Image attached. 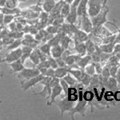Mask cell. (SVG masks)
Wrapping results in <instances>:
<instances>
[{
	"mask_svg": "<svg viewBox=\"0 0 120 120\" xmlns=\"http://www.w3.org/2000/svg\"><path fill=\"white\" fill-rule=\"evenodd\" d=\"M92 62L91 59V56L90 55H86L84 56H81V58L79 59V60L78 61V63H76L77 65L80 67L81 69H84V67H86V65H88L90 63ZM84 71V70H83Z\"/></svg>",
	"mask_w": 120,
	"mask_h": 120,
	"instance_id": "obj_17",
	"label": "cell"
},
{
	"mask_svg": "<svg viewBox=\"0 0 120 120\" xmlns=\"http://www.w3.org/2000/svg\"><path fill=\"white\" fill-rule=\"evenodd\" d=\"M2 13L3 15H19L21 13V9H19V7L14 9H11V8H7V7H2L0 10Z\"/></svg>",
	"mask_w": 120,
	"mask_h": 120,
	"instance_id": "obj_24",
	"label": "cell"
},
{
	"mask_svg": "<svg viewBox=\"0 0 120 120\" xmlns=\"http://www.w3.org/2000/svg\"><path fill=\"white\" fill-rule=\"evenodd\" d=\"M36 67L38 68H50L51 67V64H50V62L48 59L43 60L41 61L36 66Z\"/></svg>",
	"mask_w": 120,
	"mask_h": 120,
	"instance_id": "obj_41",
	"label": "cell"
},
{
	"mask_svg": "<svg viewBox=\"0 0 120 120\" xmlns=\"http://www.w3.org/2000/svg\"><path fill=\"white\" fill-rule=\"evenodd\" d=\"M94 94L91 90H85L83 91V99L88 102V105L92 101H94Z\"/></svg>",
	"mask_w": 120,
	"mask_h": 120,
	"instance_id": "obj_30",
	"label": "cell"
},
{
	"mask_svg": "<svg viewBox=\"0 0 120 120\" xmlns=\"http://www.w3.org/2000/svg\"><path fill=\"white\" fill-rule=\"evenodd\" d=\"M21 48H22V56H21L20 59H21V61L24 63L25 61H26L27 59H29L30 54H31V52L33 51L34 49L31 47H30V46H22Z\"/></svg>",
	"mask_w": 120,
	"mask_h": 120,
	"instance_id": "obj_19",
	"label": "cell"
},
{
	"mask_svg": "<svg viewBox=\"0 0 120 120\" xmlns=\"http://www.w3.org/2000/svg\"><path fill=\"white\" fill-rule=\"evenodd\" d=\"M19 4V0H7V3H6L5 7L7 8L14 9L18 7V5Z\"/></svg>",
	"mask_w": 120,
	"mask_h": 120,
	"instance_id": "obj_38",
	"label": "cell"
},
{
	"mask_svg": "<svg viewBox=\"0 0 120 120\" xmlns=\"http://www.w3.org/2000/svg\"><path fill=\"white\" fill-rule=\"evenodd\" d=\"M83 70H84L85 73H86V74L90 75V76H92V75L96 74L95 67H94V63H93V62L90 63L88 65H86V67H84V69H83Z\"/></svg>",
	"mask_w": 120,
	"mask_h": 120,
	"instance_id": "obj_28",
	"label": "cell"
},
{
	"mask_svg": "<svg viewBox=\"0 0 120 120\" xmlns=\"http://www.w3.org/2000/svg\"><path fill=\"white\" fill-rule=\"evenodd\" d=\"M64 49L62 47V46L59 44V45H56L54 46H51V55L55 59H58V58L62 57Z\"/></svg>",
	"mask_w": 120,
	"mask_h": 120,
	"instance_id": "obj_15",
	"label": "cell"
},
{
	"mask_svg": "<svg viewBox=\"0 0 120 120\" xmlns=\"http://www.w3.org/2000/svg\"><path fill=\"white\" fill-rule=\"evenodd\" d=\"M74 49L76 51V53L81 56H84L87 55L86 54V45H85V42H79V43L75 44Z\"/></svg>",
	"mask_w": 120,
	"mask_h": 120,
	"instance_id": "obj_23",
	"label": "cell"
},
{
	"mask_svg": "<svg viewBox=\"0 0 120 120\" xmlns=\"http://www.w3.org/2000/svg\"><path fill=\"white\" fill-rule=\"evenodd\" d=\"M0 61H1V59H0Z\"/></svg>",
	"mask_w": 120,
	"mask_h": 120,
	"instance_id": "obj_55",
	"label": "cell"
},
{
	"mask_svg": "<svg viewBox=\"0 0 120 120\" xmlns=\"http://www.w3.org/2000/svg\"><path fill=\"white\" fill-rule=\"evenodd\" d=\"M46 31L49 34H56L59 30V27L58 26H55L52 24H50V25H47L46 27Z\"/></svg>",
	"mask_w": 120,
	"mask_h": 120,
	"instance_id": "obj_37",
	"label": "cell"
},
{
	"mask_svg": "<svg viewBox=\"0 0 120 120\" xmlns=\"http://www.w3.org/2000/svg\"><path fill=\"white\" fill-rule=\"evenodd\" d=\"M81 19V30L90 34L93 31V24L91 19L87 15L80 16Z\"/></svg>",
	"mask_w": 120,
	"mask_h": 120,
	"instance_id": "obj_7",
	"label": "cell"
},
{
	"mask_svg": "<svg viewBox=\"0 0 120 120\" xmlns=\"http://www.w3.org/2000/svg\"><path fill=\"white\" fill-rule=\"evenodd\" d=\"M44 76H46V77H50V78H54L55 77V69L54 68H47L44 74Z\"/></svg>",
	"mask_w": 120,
	"mask_h": 120,
	"instance_id": "obj_45",
	"label": "cell"
},
{
	"mask_svg": "<svg viewBox=\"0 0 120 120\" xmlns=\"http://www.w3.org/2000/svg\"><path fill=\"white\" fill-rule=\"evenodd\" d=\"M0 63H1V62H0ZM0 76H3V75H2V72H1V71H0Z\"/></svg>",
	"mask_w": 120,
	"mask_h": 120,
	"instance_id": "obj_53",
	"label": "cell"
},
{
	"mask_svg": "<svg viewBox=\"0 0 120 120\" xmlns=\"http://www.w3.org/2000/svg\"><path fill=\"white\" fill-rule=\"evenodd\" d=\"M7 26H8V28L11 31H15V30H18V29H17V22L15 20H14L13 22H11L10 24L7 25Z\"/></svg>",
	"mask_w": 120,
	"mask_h": 120,
	"instance_id": "obj_47",
	"label": "cell"
},
{
	"mask_svg": "<svg viewBox=\"0 0 120 120\" xmlns=\"http://www.w3.org/2000/svg\"><path fill=\"white\" fill-rule=\"evenodd\" d=\"M90 79H91V76H90V75H89L86 74V73L83 72L82 79H81V80H80V82L82 83L84 86L87 87V86H90Z\"/></svg>",
	"mask_w": 120,
	"mask_h": 120,
	"instance_id": "obj_32",
	"label": "cell"
},
{
	"mask_svg": "<svg viewBox=\"0 0 120 120\" xmlns=\"http://www.w3.org/2000/svg\"><path fill=\"white\" fill-rule=\"evenodd\" d=\"M56 59V61H57L58 67H69V66H67V64L66 63L65 60L62 57L58 58V59Z\"/></svg>",
	"mask_w": 120,
	"mask_h": 120,
	"instance_id": "obj_46",
	"label": "cell"
},
{
	"mask_svg": "<svg viewBox=\"0 0 120 120\" xmlns=\"http://www.w3.org/2000/svg\"><path fill=\"white\" fill-rule=\"evenodd\" d=\"M29 59L31 60V62L35 66H37L38 63H40V59H39V57H38V53L35 49L33 50V51L31 52V54H30V57H29Z\"/></svg>",
	"mask_w": 120,
	"mask_h": 120,
	"instance_id": "obj_34",
	"label": "cell"
},
{
	"mask_svg": "<svg viewBox=\"0 0 120 120\" xmlns=\"http://www.w3.org/2000/svg\"><path fill=\"white\" fill-rule=\"evenodd\" d=\"M115 78L117 79L119 84H120V67H119V71H118L117 75H116V77H115Z\"/></svg>",
	"mask_w": 120,
	"mask_h": 120,
	"instance_id": "obj_51",
	"label": "cell"
},
{
	"mask_svg": "<svg viewBox=\"0 0 120 120\" xmlns=\"http://www.w3.org/2000/svg\"><path fill=\"white\" fill-rule=\"evenodd\" d=\"M43 75H38L37 76L35 77H33V78L27 79V80H24V81H21L20 82V85H21V87L22 88V90L24 91L26 90H28L29 89L32 88L33 86H36L38 83L40 82V81L43 79Z\"/></svg>",
	"mask_w": 120,
	"mask_h": 120,
	"instance_id": "obj_5",
	"label": "cell"
},
{
	"mask_svg": "<svg viewBox=\"0 0 120 120\" xmlns=\"http://www.w3.org/2000/svg\"><path fill=\"white\" fill-rule=\"evenodd\" d=\"M70 11H71V4H69V3H66L64 2V3L63 4V7H62V9H61V15L63 17H66L67 16V15L69 14Z\"/></svg>",
	"mask_w": 120,
	"mask_h": 120,
	"instance_id": "obj_35",
	"label": "cell"
},
{
	"mask_svg": "<svg viewBox=\"0 0 120 120\" xmlns=\"http://www.w3.org/2000/svg\"><path fill=\"white\" fill-rule=\"evenodd\" d=\"M22 45V38H19V39H15L13 41L12 43H11L10 45L7 46V51H12V50H15L17 48L20 47V46Z\"/></svg>",
	"mask_w": 120,
	"mask_h": 120,
	"instance_id": "obj_29",
	"label": "cell"
},
{
	"mask_svg": "<svg viewBox=\"0 0 120 120\" xmlns=\"http://www.w3.org/2000/svg\"><path fill=\"white\" fill-rule=\"evenodd\" d=\"M85 45H86V54L87 55H92L96 50V45L94 42V41L89 37V38L85 42Z\"/></svg>",
	"mask_w": 120,
	"mask_h": 120,
	"instance_id": "obj_22",
	"label": "cell"
},
{
	"mask_svg": "<svg viewBox=\"0 0 120 120\" xmlns=\"http://www.w3.org/2000/svg\"><path fill=\"white\" fill-rule=\"evenodd\" d=\"M83 72H84V71H83L82 69L69 68V73L72 75V76H74L79 82H80V80H81V79H82Z\"/></svg>",
	"mask_w": 120,
	"mask_h": 120,
	"instance_id": "obj_25",
	"label": "cell"
},
{
	"mask_svg": "<svg viewBox=\"0 0 120 120\" xmlns=\"http://www.w3.org/2000/svg\"><path fill=\"white\" fill-rule=\"evenodd\" d=\"M73 36H74L75 44L79 43V42H85L89 38V34L79 28L75 30Z\"/></svg>",
	"mask_w": 120,
	"mask_h": 120,
	"instance_id": "obj_9",
	"label": "cell"
},
{
	"mask_svg": "<svg viewBox=\"0 0 120 120\" xmlns=\"http://www.w3.org/2000/svg\"><path fill=\"white\" fill-rule=\"evenodd\" d=\"M88 2L89 0H80L78 7H77V13H78L79 17L87 15L86 10H87Z\"/></svg>",
	"mask_w": 120,
	"mask_h": 120,
	"instance_id": "obj_13",
	"label": "cell"
},
{
	"mask_svg": "<svg viewBox=\"0 0 120 120\" xmlns=\"http://www.w3.org/2000/svg\"><path fill=\"white\" fill-rule=\"evenodd\" d=\"M102 7V0H89L86 13L90 18L94 17L100 12Z\"/></svg>",
	"mask_w": 120,
	"mask_h": 120,
	"instance_id": "obj_3",
	"label": "cell"
},
{
	"mask_svg": "<svg viewBox=\"0 0 120 120\" xmlns=\"http://www.w3.org/2000/svg\"><path fill=\"white\" fill-rule=\"evenodd\" d=\"M21 56H22V48L19 47L15 50H12L6 55V58L3 60H1V63L3 62H6L7 63H12L14 61H16L18 59H21Z\"/></svg>",
	"mask_w": 120,
	"mask_h": 120,
	"instance_id": "obj_6",
	"label": "cell"
},
{
	"mask_svg": "<svg viewBox=\"0 0 120 120\" xmlns=\"http://www.w3.org/2000/svg\"><path fill=\"white\" fill-rule=\"evenodd\" d=\"M118 86H119V82H118L117 79L115 77H112V76H110L109 78L106 79L105 85H104V86L107 87L110 90H116Z\"/></svg>",
	"mask_w": 120,
	"mask_h": 120,
	"instance_id": "obj_14",
	"label": "cell"
},
{
	"mask_svg": "<svg viewBox=\"0 0 120 120\" xmlns=\"http://www.w3.org/2000/svg\"><path fill=\"white\" fill-rule=\"evenodd\" d=\"M119 68V66H112V67H110V75L112 77H116Z\"/></svg>",
	"mask_w": 120,
	"mask_h": 120,
	"instance_id": "obj_44",
	"label": "cell"
},
{
	"mask_svg": "<svg viewBox=\"0 0 120 120\" xmlns=\"http://www.w3.org/2000/svg\"><path fill=\"white\" fill-rule=\"evenodd\" d=\"M75 102H76L70 101L66 96H63V98H61V99L55 100V101L54 102V103H55V105L58 106V108L60 110V112H61L60 116L63 117V114H64L65 112H67V111L69 112L73 107H74V106L75 105Z\"/></svg>",
	"mask_w": 120,
	"mask_h": 120,
	"instance_id": "obj_2",
	"label": "cell"
},
{
	"mask_svg": "<svg viewBox=\"0 0 120 120\" xmlns=\"http://www.w3.org/2000/svg\"><path fill=\"white\" fill-rule=\"evenodd\" d=\"M2 103V101H1V100H0V104H1Z\"/></svg>",
	"mask_w": 120,
	"mask_h": 120,
	"instance_id": "obj_54",
	"label": "cell"
},
{
	"mask_svg": "<svg viewBox=\"0 0 120 120\" xmlns=\"http://www.w3.org/2000/svg\"><path fill=\"white\" fill-rule=\"evenodd\" d=\"M115 42H111V43H102L98 46L99 50L102 52L107 54H112L114 51V47H115Z\"/></svg>",
	"mask_w": 120,
	"mask_h": 120,
	"instance_id": "obj_16",
	"label": "cell"
},
{
	"mask_svg": "<svg viewBox=\"0 0 120 120\" xmlns=\"http://www.w3.org/2000/svg\"><path fill=\"white\" fill-rule=\"evenodd\" d=\"M119 42H120V40H119Z\"/></svg>",
	"mask_w": 120,
	"mask_h": 120,
	"instance_id": "obj_56",
	"label": "cell"
},
{
	"mask_svg": "<svg viewBox=\"0 0 120 120\" xmlns=\"http://www.w3.org/2000/svg\"><path fill=\"white\" fill-rule=\"evenodd\" d=\"M38 75H40V71L38 69V67H34V68L24 67L20 72L17 73V76H18V78L21 81L27 80V79H31L33 77H35Z\"/></svg>",
	"mask_w": 120,
	"mask_h": 120,
	"instance_id": "obj_4",
	"label": "cell"
},
{
	"mask_svg": "<svg viewBox=\"0 0 120 120\" xmlns=\"http://www.w3.org/2000/svg\"><path fill=\"white\" fill-rule=\"evenodd\" d=\"M28 9H30V11H34V12H38V13H40L41 11H42V4H40V2H38L36 4L34 5H31L28 7Z\"/></svg>",
	"mask_w": 120,
	"mask_h": 120,
	"instance_id": "obj_39",
	"label": "cell"
},
{
	"mask_svg": "<svg viewBox=\"0 0 120 120\" xmlns=\"http://www.w3.org/2000/svg\"><path fill=\"white\" fill-rule=\"evenodd\" d=\"M38 49L41 51L42 53L45 54L46 55L49 56L51 55V46L50 45L48 42H46V43H43L42 44L41 46H39V48Z\"/></svg>",
	"mask_w": 120,
	"mask_h": 120,
	"instance_id": "obj_33",
	"label": "cell"
},
{
	"mask_svg": "<svg viewBox=\"0 0 120 120\" xmlns=\"http://www.w3.org/2000/svg\"><path fill=\"white\" fill-rule=\"evenodd\" d=\"M71 42V38L70 37L69 35L67 34H64V35L61 38V41H60V45L62 46V47L63 48L64 50H67L69 48L70 44Z\"/></svg>",
	"mask_w": 120,
	"mask_h": 120,
	"instance_id": "obj_26",
	"label": "cell"
},
{
	"mask_svg": "<svg viewBox=\"0 0 120 120\" xmlns=\"http://www.w3.org/2000/svg\"><path fill=\"white\" fill-rule=\"evenodd\" d=\"M112 54H120V42L115 43V47H114V51Z\"/></svg>",
	"mask_w": 120,
	"mask_h": 120,
	"instance_id": "obj_49",
	"label": "cell"
},
{
	"mask_svg": "<svg viewBox=\"0 0 120 120\" xmlns=\"http://www.w3.org/2000/svg\"><path fill=\"white\" fill-rule=\"evenodd\" d=\"M80 58H81V55H78V54H76V55H71H71H68L67 57H66L65 59H63L65 60L67 66L71 67V66H72L74 64H76Z\"/></svg>",
	"mask_w": 120,
	"mask_h": 120,
	"instance_id": "obj_20",
	"label": "cell"
},
{
	"mask_svg": "<svg viewBox=\"0 0 120 120\" xmlns=\"http://www.w3.org/2000/svg\"><path fill=\"white\" fill-rule=\"evenodd\" d=\"M7 3V0H0V8L2 7H4Z\"/></svg>",
	"mask_w": 120,
	"mask_h": 120,
	"instance_id": "obj_52",
	"label": "cell"
},
{
	"mask_svg": "<svg viewBox=\"0 0 120 120\" xmlns=\"http://www.w3.org/2000/svg\"><path fill=\"white\" fill-rule=\"evenodd\" d=\"M17 15H4V18H3V26H7L11 22L15 19V17Z\"/></svg>",
	"mask_w": 120,
	"mask_h": 120,
	"instance_id": "obj_36",
	"label": "cell"
},
{
	"mask_svg": "<svg viewBox=\"0 0 120 120\" xmlns=\"http://www.w3.org/2000/svg\"><path fill=\"white\" fill-rule=\"evenodd\" d=\"M78 13H77V7H73L71 5V11H70L69 14L65 18L66 22L71 23V24H75L76 25L78 22Z\"/></svg>",
	"mask_w": 120,
	"mask_h": 120,
	"instance_id": "obj_10",
	"label": "cell"
},
{
	"mask_svg": "<svg viewBox=\"0 0 120 120\" xmlns=\"http://www.w3.org/2000/svg\"><path fill=\"white\" fill-rule=\"evenodd\" d=\"M69 68L70 67H58L57 68L55 69V77L59 79H63L66 75L69 73Z\"/></svg>",
	"mask_w": 120,
	"mask_h": 120,
	"instance_id": "obj_21",
	"label": "cell"
},
{
	"mask_svg": "<svg viewBox=\"0 0 120 120\" xmlns=\"http://www.w3.org/2000/svg\"><path fill=\"white\" fill-rule=\"evenodd\" d=\"M0 86H1V85H0Z\"/></svg>",
	"mask_w": 120,
	"mask_h": 120,
	"instance_id": "obj_57",
	"label": "cell"
},
{
	"mask_svg": "<svg viewBox=\"0 0 120 120\" xmlns=\"http://www.w3.org/2000/svg\"><path fill=\"white\" fill-rule=\"evenodd\" d=\"M57 1L56 0H44V2L42 3V7L44 11L47 13H50L55 6Z\"/></svg>",
	"mask_w": 120,
	"mask_h": 120,
	"instance_id": "obj_18",
	"label": "cell"
},
{
	"mask_svg": "<svg viewBox=\"0 0 120 120\" xmlns=\"http://www.w3.org/2000/svg\"><path fill=\"white\" fill-rule=\"evenodd\" d=\"M47 59L49 60L51 68H54V69L57 68V67H58V63H57V61H56V59H55V58H53L51 55H49V56H47Z\"/></svg>",
	"mask_w": 120,
	"mask_h": 120,
	"instance_id": "obj_43",
	"label": "cell"
},
{
	"mask_svg": "<svg viewBox=\"0 0 120 120\" xmlns=\"http://www.w3.org/2000/svg\"><path fill=\"white\" fill-rule=\"evenodd\" d=\"M63 79L69 85V86H75V85H76L77 83L79 82L78 81H77V79H75L74 76H72L70 73L66 75L63 78Z\"/></svg>",
	"mask_w": 120,
	"mask_h": 120,
	"instance_id": "obj_27",
	"label": "cell"
},
{
	"mask_svg": "<svg viewBox=\"0 0 120 120\" xmlns=\"http://www.w3.org/2000/svg\"><path fill=\"white\" fill-rule=\"evenodd\" d=\"M7 65L11 68V74H17V73L20 72L25 67L21 59H18L16 61L12 62V63H7Z\"/></svg>",
	"mask_w": 120,
	"mask_h": 120,
	"instance_id": "obj_11",
	"label": "cell"
},
{
	"mask_svg": "<svg viewBox=\"0 0 120 120\" xmlns=\"http://www.w3.org/2000/svg\"><path fill=\"white\" fill-rule=\"evenodd\" d=\"M106 63H107L110 67H112V66H119L120 61L115 54H112V55L110 56L109 59L106 62Z\"/></svg>",
	"mask_w": 120,
	"mask_h": 120,
	"instance_id": "obj_31",
	"label": "cell"
},
{
	"mask_svg": "<svg viewBox=\"0 0 120 120\" xmlns=\"http://www.w3.org/2000/svg\"><path fill=\"white\" fill-rule=\"evenodd\" d=\"M62 93H63V89H62V86H61V85H60V83H58V84L52 86L51 96H50L49 99L47 100L46 105L51 106L52 104L54 103V102L55 101L56 98L59 97V95H61Z\"/></svg>",
	"mask_w": 120,
	"mask_h": 120,
	"instance_id": "obj_8",
	"label": "cell"
},
{
	"mask_svg": "<svg viewBox=\"0 0 120 120\" xmlns=\"http://www.w3.org/2000/svg\"><path fill=\"white\" fill-rule=\"evenodd\" d=\"M68 100L73 102H77L79 98V93H78V89L75 86H70L68 91H67V94L66 96Z\"/></svg>",
	"mask_w": 120,
	"mask_h": 120,
	"instance_id": "obj_12",
	"label": "cell"
},
{
	"mask_svg": "<svg viewBox=\"0 0 120 120\" xmlns=\"http://www.w3.org/2000/svg\"><path fill=\"white\" fill-rule=\"evenodd\" d=\"M59 83H60V85H61V86H62V89H63V92L64 93V96H67V91H68V89H69L70 86L65 82L64 80H63V79H60Z\"/></svg>",
	"mask_w": 120,
	"mask_h": 120,
	"instance_id": "obj_40",
	"label": "cell"
},
{
	"mask_svg": "<svg viewBox=\"0 0 120 120\" xmlns=\"http://www.w3.org/2000/svg\"><path fill=\"white\" fill-rule=\"evenodd\" d=\"M94 65V67H95V71H96V74L98 75H101L102 71V67L103 65L100 62H93Z\"/></svg>",
	"mask_w": 120,
	"mask_h": 120,
	"instance_id": "obj_42",
	"label": "cell"
},
{
	"mask_svg": "<svg viewBox=\"0 0 120 120\" xmlns=\"http://www.w3.org/2000/svg\"><path fill=\"white\" fill-rule=\"evenodd\" d=\"M38 29L36 27L35 25H30V29H29V33L31 34L32 35H35L38 32Z\"/></svg>",
	"mask_w": 120,
	"mask_h": 120,
	"instance_id": "obj_48",
	"label": "cell"
},
{
	"mask_svg": "<svg viewBox=\"0 0 120 120\" xmlns=\"http://www.w3.org/2000/svg\"><path fill=\"white\" fill-rule=\"evenodd\" d=\"M3 18H4V15L0 11V26H3Z\"/></svg>",
	"mask_w": 120,
	"mask_h": 120,
	"instance_id": "obj_50",
	"label": "cell"
},
{
	"mask_svg": "<svg viewBox=\"0 0 120 120\" xmlns=\"http://www.w3.org/2000/svg\"><path fill=\"white\" fill-rule=\"evenodd\" d=\"M107 2L108 0H102V9L100 11V12L98 13L97 15H95L94 17L90 18L91 22L93 24V30L97 29L98 27L101 26H103L104 23H110L115 26L116 28H118L114 23H112L111 21L108 20L107 19V15L110 12V7L107 6Z\"/></svg>",
	"mask_w": 120,
	"mask_h": 120,
	"instance_id": "obj_1",
	"label": "cell"
}]
</instances>
